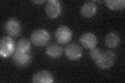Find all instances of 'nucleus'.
Wrapping results in <instances>:
<instances>
[{
    "label": "nucleus",
    "instance_id": "1",
    "mask_svg": "<svg viewBox=\"0 0 125 83\" xmlns=\"http://www.w3.org/2000/svg\"><path fill=\"white\" fill-rule=\"evenodd\" d=\"M115 61V54L110 50H101L94 61L96 65L101 69L110 68Z\"/></svg>",
    "mask_w": 125,
    "mask_h": 83
},
{
    "label": "nucleus",
    "instance_id": "2",
    "mask_svg": "<svg viewBox=\"0 0 125 83\" xmlns=\"http://www.w3.org/2000/svg\"><path fill=\"white\" fill-rule=\"evenodd\" d=\"M31 41L37 46H44L47 44L50 39L49 33L43 29H39L34 30L31 33Z\"/></svg>",
    "mask_w": 125,
    "mask_h": 83
},
{
    "label": "nucleus",
    "instance_id": "3",
    "mask_svg": "<svg viewBox=\"0 0 125 83\" xmlns=\"http://www.w3.org/2000/svg\"><path fill=\"white\" fill-rule=\"evenodd\" d=\"M15 49V42L10 37H4L0 40V54L2 57L7 58L12 55Z\"/></svg>",
    "mask_w": 125,
    "mask_h": 83
},
{
    "label": "nucleus",
    "instance_id": "4",
    "mask_svg": "<svg viewBox=\"0 0 125 83\" xmlns=\"http://www.w3.org/2000/svg\"><path fill=\"white\" fill-rule=\"evenodd\" d=\"M55 37L58 43L61 44H67L71 41L73 32L69 28L66 26H61L56 29Z\"/></svg>",
    "mask_w": 125,
    "mask_h": 83
},
{
    "label": "nucleus",
    "instance_id": "5",
    "mask_svg": "<svg viewBox=\"0 0 125 83\" xmlns=\"http://www.w3.org/2000/svg\"><path fill=\"white\" fill-rule=\"evenodd\" d=\"M45 13L50 18L54 19L60 15L62 11V5L57 0H50L46 3L45 7Z\"/></svg>",
    "mask_w": 125,
    "mask_h": 83
},
{
    "label": "nucleus",
    "instance_id": "6",
    "mask_svg": "<svg viewBox=\"0 0 125 83\" xmlns=\"http://www.w3.org/2000/svg\"><path fill=\"white\" fill-rule=\"evenodd\" d=\"M32 56L30 51L21 52L16 50L13 56L14 64L18 66L25 67L28 65L31 62Z\"/></svg>",
    "mask_w": 125,
    "mask_h": 83
},
{
    "label": "nucleus",
    "instance_id": "7",
    "mask_svg": "<svg viewBox=\"0 0 125 83\" xmlns=\"http://www.w3.org/2000/svg\"><path fill=\"white\" fill-rule=\"evenodd\" d=\"M4 29L8 34L11 37H16L21 30V25L17 19L11 18L6 21Z\"/></svg>",
    "mask_w": 125,
    "mask_h": 83
},
{
    "label": "nucleus",
    "instance_id": "8",
    "mask_svg": "<svg viewBox=\"0 0 125 83\" xmlns=\"http://www.w3.org/2000/svg\"><path fill=\"white\" fill-rule=\"evenodd\" d=\"M65 53L67 58L73 61L79 60L83 55V50L81 47L73 43H70L66 46Z\"/></svg>",
    "mask_w": 125,
    "mask_h": 83
},
{
    "label": "nucleus",
    "instance_id": "9",
    "mask_svg": "<svg viewBox=\"0 0 125 83\" xmlns=\"http://www.w3.org/2000/svg\"><path fill=\"white\" fill-rule=\"evenodd\" d=\"M79 41L81 45L84 48L90 49L96 46L98 40L94 34L87 32L81 35Z\"/></svg>",
    "mask_w": 125,
    "mask_h": 83
},
{
    "label": "nucleus",
    "instance_id": "10",
    "mask_svg": "<svg viewBox=\"0 0 125 83\" xmlns=\"http://www.w3.org/2000/svg\"><path fill=\"white\" fill-rule=\"evenodd\" d=\"M32 82L36 83H51L54 82V78L49 71L43 70L38 71L33 75Z\"/></svg>",
    "mask_w": 125,
    "mask_h": 83
},
{
    "label": "nucleus",
    "instance_id": "11",
    "mask_svg": "<svg viewBox=\"0 0 125 83\" xmlns=\"http://www.w3.org/2000/svg\"><path fill=\"white\" fill-rule=\"evenodd\" d=\"M97 6L93 2H87L84 3L81 9V14L85 18H91L96 13Z\"/></svg>",
    "mask_w": 125,
    "mask_h": 83
},
{
    "label": "nucleus",
    "instance_id": "12",
    "mask_svg": "<svg viewBox=\"0 0 125 83\" xmlns=\"http://www.w3.org/2000/svg\"><path fill=\"white\" fill-rule=\"evenodd\" d=\"M46 53L51 58H57L62 56V49L60 45L55 43H51L47 46Z\"/></svg>",
    "mask_w": 125,
    "mask_h": 83
},
{
    "label": "nucleus",
    "instance_id": "13",
    "mask_svg": "<svg viewBox=\"0 0 125 83\" xmlns=\"http://www.w3.org/2000/svg\"><path fill=\"white\" fill-rule=\"evenodd\" d=\"M120 38L118 35L114 32H110L106 35L105 38V45L108 48H115L119 44Z\"/></svg>",
    "mask_w": 125,
    "mask_h": 83
},
{
    "label": "nucleus",
    "instance_id": "14",
    "mask_svg": "<svg viewBox=\"0 0 125 83\" xmlns=\"http://www.w3.org/2000/svg\"><path fill=\"white\" fill-rule=\"evenodd\" d=\"M105 2L109 9L114 10L123 9L125 6V0H106Z\"/></svg>",
    "mask_w": 125,
    "mask_h": 83
},
{
    "label": "nucleus",
    "instance_id": "15",
    "mask_svg": "<svg viewBox=\"0 0 125 83\" xmlns=\"http://www.w3.org/2000/svg\"><path fill=\"white\" fill-rule=\"evenodd\" d=\"M30 47L31 44L28 39L26 38H22L17 42L16 50L21 52H27L29 51Z\"/></svg>",
    "mask_w": 125,
    "mask_h": 83
},
{
    "label": "nucleus",
    "instance_id": "16",
    "mask_svg": "<svg viewBox=\"0 0 125 83\" xmlns=\"http://www.w3.org/2000/svg\"><path fill=\"white\" fill-rule=\"evenodd\" d=\"M101 49L99 48V47H94L93 48L90 49L89 52V55L90 57L92 60L95 61L96 59H97V57H98L100 53L101 52Z\"/></svg>",
    "mask_w": 125,
    "mask_h": 83
},
{
    "label": "nucleus",
    "instance_id": "17",
    "mask_svg": "<svg viewBox=\"0 0 125 83\" xmlns=\"http://www.w3.org/2000/svg\"><path fill=\"white\" fill-rule=\"evenodd\" d=\"M32 2L33 3L36 4H40L43 3L45 2V1H33Z\"/></svg>",
    "mask_w": 125,
    "mask_h": 83
}]
</instances>
